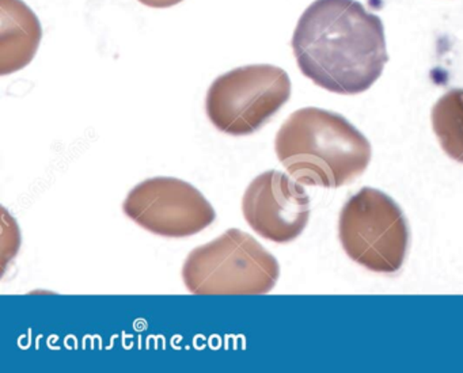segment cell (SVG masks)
<instances>
[{
	"instance_id": "52a82bcc",
	"label": "cell",
	"mask_w": 463,
	"mask_h": 373,
	"mask_svg": "<svg viewBox=\"0 0 463 373\" xmlns=\"http://www.w3.org/2000/svg\"><path fill=\"white\" fill-rule=\"evenodd\" d=\"M246 223L275 243H289L310 220V199L305 188L284 173L270 170L254 178L242 197Z\"/></svg>"
},
{
	"instance_id": "6da1fadb",
	"label": "cell",
	"mask_w": 463,
	"mask_h": 373,
	"mask_svg": "<svg viewBox=\"0 0 463 373\" xmlns=\"http://www.w3.org/2000/svg\"><path fill=\"white\" fill-rule=\"evenodd\" d=\"M298 67L330 93L356 96L381 78L389 61L383 23L357 0H316L292 37Z\"/></svg>"
},
{
	"instance_id": "ba28073f",
	"label": "cell",
	"mask_w": 463,
	"mask_h": 373,
	"mask_svg": "<svg viewBox=\"0 0 463 373\" xmlns=\"http://www.w3.org/2000/svg\"><path fill=\"white\" fill-rule=\"evenodd\" d=\"M0 75L25 69L39 51L43 29L33 10L23 0H0Z\"/></svg>"
},
{
	"instance_id": "3957f363",
	"label": "cell",
	"mask_w": 463,
	"mask_h": 373,
	"mask_svg": "<svg viewBox=\"0 0 463 373\" xmlns=\"http://www.w3.org/2000/svg\"><path fill=\"white\" fill-rule=\"evenodd\" d=\"M279 277L278 259L238 228L194 248L183 266L184 285L194 294H265Z\"/></svg>"
},
{
	"instance_id": "7a4b0ae2",
	"label": "cell",
	"mask_w": 463,
	"mask_h": 373,
	"mask_svg": "<svg viewBox=\"0 0 463 373\" xmlns=\"http://www.w3.org/2000/svg\"><path fill=\"white\" fill-rule=\"evenodd\" d=\"M275 151L295 181L327 189L356 180L373 156L370 142L356 126L319 107L292 113L276 135Z\"/></svg>"
},
{
	"instance_id": "9c48e42d",
	"label": "cell",
	"mask_w": 463,
	"mask_h": 373,
	"mask_svg": "<svg viewBox=\"0 0 463 373\" xmlns=\"http://www.w3.org/2000/svg\"><path fill=\"white\" fill-rule=\"evenodd\" d=\"M432 128L444 153L463 163V89H452L438 99Z\"/></svg>"
},
{
	"instance_id": "30bf717a",
	"label": "cell",
	"mask_w": 463,
	"mask_h": 373,
	"mask_svg": "<svg viewBox=\"0 0 463 373\" xmlns=\"http://www.w3.org/2000/svg\"><path fill=\"white\" fill-rule=\"evenodd\" d=\"M140 4L153 9H169V7L175 6L181 4L184 0H139Z\"/></svg>"
},
{
	"instance_id": "5b68a950",
	"label": "cell",
	"mask_w": 463,
	"mask_h": 373,
	"mask_svg": "<svg viewBox=\"0 0 463 373\" xmlns=\"http://www.w3.org/2000/svg\"><path fill=\"white\" fill-rule=\"evenodd\" d=\"M291 80L270 64L240 67L213 80L205 112L218 131L248 136L260 131L288 102Z\"/></svg>"
},
{
	"instance_id": "8992f818",
	"label": "cell",
	"mask_w": 463,
	"mask_h": 373,
	"mask_svg": "<svg viewBox=\"0 0 463 373\" xmlns=\"http://www.w3.org/2000/svg\"><path fill=\"white\" fill-rule=\"evenodd\" d=\"M123 210L137 226L164 238L194 237L216 219L215 210L199 189L170 177L137 183L124 200Z\"/></svg>"
},
{
	"instance_id": "277c9868",
	"label": "cell",
	"mask_w": 463,
	"mask_h": 373,
	"mask_svg": "<svg viewBox=\"0 0 463 373\" xmlns=\"http://www.w3.org/2000/svg\"><path fill=\"white\" fill-rule=\"evenodd\" d=\"M338 238L346 256L371 272L397 273L408 254L409 226L402 210L373 188L362 189L344 205Z\"/></svg>"
}]
</instances>
